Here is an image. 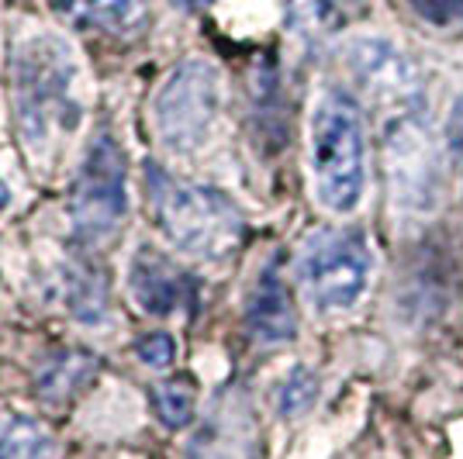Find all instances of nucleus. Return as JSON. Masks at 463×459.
I'll return each mask as SVG.
<instances>
[{
	"label": "nucleus",
	"instance_id": "nucleus-1",
	"mask_svg": "<svg viewBox=\"0 0 463 459\" xmlns=\"http://www.w3.org/2000/svg\"><path fill=\"white\" fill-rule=\"evenodd\" d=\"M77 62L56 35L24 42L14 56V111L24 149L45 155L56 138L80 125V104L73 97Z\"/></svg>",
	"mask_w": 463,
	"mask_h": 459
},
{
	"label": "nucleus",
	"instance_id": "nucleus-2",
	"mask_svg": "<svg viewBox=\"0 0 463 459\" xmlns=\"http://www.w3.org/2000/svg\"><path fill=\"white\" fill-rule=\"evenodd\" d=\"M311 173L315 193L328 211L349 214L367 187V145L356 104L326 94L311 115Z\"/></svg>",
	"mask_w": 463,
	"mask_h": 459
},
{
	"label": "nucleus",
	"instance_id": "nucleus-3",
	"mask_svg": "<svg viewBox=\"0 0 463 459\" xmlns=\"http://www.w3.org/2000/svg\"><path fill=\"white\" fill-rule=\"evenodd\" d=\"M149 197H153L159 229L187 256L218 259L242 242V214L214 187L176 183L159 166H153L149 170Z\"/></svg>",
	"mask_w": 463,
	"mask_h": 459
},
{
	"label": "nucleus",
	"instance_id": "nucleus-4",
	"mask_svg": "<svg viewBox=\"0 0 463 459\" xmlns=\"http://www.w3.org/2000/svg\"><path fill=\"white\" fill-rule=\"evenodd\" d=\"M218 104H222V83L212 62L204 59L180 62L159 87L153 104L159 142L170 153H194L212 132Z\"/></svg>",
	"mask_w": 463,
	"mask_h": 459
},
{
	"label": "nucleus",
	"instance_id": "nucleus-5",
	"mask_svg": "<svg viewBox=\"0 0 463 459\" xmlns=\"http://www.w3.org/2000/svg\"><path fill=\"white\" fill-rule=\"evenodd\" d=\"M73 225L83 239L100 242L115 235L118 225L128 214V163L125 149L115 142L111 132H100L87 145V155L80 163V173L70 193Z\"/></svg>",
	"mask_w": 463,
	"mask_h": 459
},
{
	"label": "nucleus",
	"instance_id": "nucleus-6",
	"mask_svg": "<svg viewBox=\"0 0 463 459\" xmlns=\"http://www.w3.org/2000/svg\"><path fill=\"white\" fill-rule=\"evenodd\" d=\"M298 273H301L308 301L318 311H346L367 290L370 249L353 231L326 229L305 242Z\"/></svg>",
	"mask_w": 463,
	"mask_h": 459
},
{
	"label": "nucleus",
	"instance_id": "nucleus-7",
	"mask_svg": "<svg viewBox=\"0 0 463 459\" xmlns=\"http://www.w3.org/2000/svg\"><path fill=\"white\" fill-rule=\"evenodd\" d=\"M391 191L408 208H425L436 191V149L419 121H402L387 135Z\"/></svg>",
	"mask_w": 463,
	"mask_h": 459
},
{
	"label": "nucleus",
	"instance_id": "nucleus-8",
	"mask_svg": "<svg viewBox=\"0 0 463 459\" xmlns=\"http://www.w3.org/2000/svg\"><path fill=\"white\" fill-rule=\"evenodd\" d=\"M346 66L356 83L370 97H381V100H415L422 90V77L415 62L384 39L349 42Z\"/></svg>",
	"mask_w": 463,
	"mask_h": 459
},
{
	"label": "nucleus",
	"instance_id": "nucleus-9",
	"mask_svg": "<svg viewBox=\"0 0 463 459\" xmlns=\"http://www.w3.org/2000/svg\"><path fill=\"white\" fill-rule=\"evenodd\" d=\"M128 290H132V301L146 314L163 318V314H174L187 304L191 276L184 269H176L170 256H163L153 246H142L132 259V269H128Z\"/></svg>",
	"mask_w": 463,
	"mask_h": 459
},
{
	"label": "nucleus",
	"instance_id": "nucleus-10",
	"mask_svg": "<svg viewBox=\"0 0 463 459\" xmlns=\"http://www.w3.org/2000/svg\"><path fill=\"white\" fill-rule=\"evenodd\" d=\"M246 328L256 342L263 345H288L298 339V311L290 287L280 280L277 267H270L250 294L246 304Z\"/></svg>",
	"mask_w": 463,
	"mask_h": 459
},
{
	"label": "nucleus",
	"instance_id": "nucleus-11",
	"mask_svg": "<svg viewBox=\"0 0 463 459\" xmlns=\"http://www.w3.org/2000/svg\"><path fill=\"white\" fill-rule=\"evenodd\" d=\"M187 459H256V432L246 407H218L204 428L194 436Z\"/></svg>",
	"mask_w": 463,
	"mask_h": 459
},
{
	"label": "nucleus",
	"instance_id": "nucleus-12",
	"mask_svg": "<svg viewBox=\"0 0 463 459\" xmlns=\"http://www.w3.org/2000/svg\"><path fill=\"white\" fill-rule=\"evenodd\" d=\"M59 18L77 28L128 32L146 18V0H49Z\"/></svg>",
	"mask_w": 463,
	"mask_h": 459
},
{
	"label": "nucleus",
	"instance_id": "nucleus-13",
	"mask_svg": "<svg viewBox=\"0 0 463 459\" xmlns=\"http://www.w3.org/2000/svg\"><path fill=\"white\" fill-rule=\"evenodd\" d=\"M97 373V360L87 352H59L52 363L45 366L39 377V394L45 401L62 404L70 401L77 390H83L90 377Z\"/></svg>",
	"mask_w": 463,
	"mask_h": 459
},
{
	"label": "nucleus",
	"instance_id": "nucleus-14",
	"mask_svg": "<svg viewBox=\"0 0 463 459\" xmlns=\"http://www.w3.org/2000/svg\"><path fill=\"white\" fill-rule=\"evenodd\" d=\"M0 459H59L56 439L35 418H14L0 432Z\"/></svg>",
	"mask_w": 463,
	"mask_h": 459
},
{
	"label": "nucleus",
	"instance_id": "nucleus-15",
	"mask_svg": "<svg viewBox=\"0 0 463 459\" xmlns=\"http://www.w3.org/2000/svg\"><path fill=\"white\" fill-rule=\"evenodd\" d=\"M153 411L166 428H184V425H191L194 411H197V387H194L191 377H170V380L156 383Z\"/></svg>",
	"mask_w": 463,
	"mask_h": 459
},
{
	"label": "nucleus",
	"instance_id": "nucleus-16",
	"mask_svg": "<svg viewBox=\"0 0 463 459\" xmlns=\"http://www.w3.org/2000/svg\"><path fill=\"white\" fill-rule=\"evenodd\" d=\"M315 398H318V377L311 373L308 366H298V370H290L288 380L280 383V390H277V411L284 418H298L315 404Z\"/></svg>",
	"mask_w": 463,
	"mask_h": 459
},
{
	"label": "nucleus",
	"instance_id": "nucleus-17",
	"mask_svg": "<svg viewBox=\"0 0 463 459\" xmlns=\"http://www.w3.org/2000/svg\"><path fill=\"white\" fill-rule=\"evenodd\" d=\"M136 352L146 366L166 370L176 356V342H174V335H166V332H149V335H142L136 342Z\"/></svg>",
	"mask_w": 463,
	"mask_h": 459
},
{
	"label": "nucleus",
	"instance_id": "nucleus-18",
	"mask_svg": "<svg viewBox=\"0 0 463 459\" xmlns=\"http://www.w3.org/2000/svg\"><path fill=\"white\" fill-rule=\"evenodd\" d=\"M411 4L432 24H457V21H463V0H411Z\"/></svg>",
	"mask_w": 463,
	"mask_h": 459
},
{
	"label": "nucleus",
	"instance_id": "nucleus-19",
	"mask_svg": "<svg viewBox=\"0 0 463 459\" xmlns=\"http://www.w3.org/2000/svg\"><path fill=\"white\" fill-rule=\"evenodd\" d=\"M446 145H449V153L457 155V163L463 166V94L453 100L449 117H446Z\"/></svg>",
	"mask_w": 463,
	"mask_h": 459
},
{
	"label": "nucleus",
	"instance_id": "nucleus-20",
	"mask_svg": "<svg viewBox=\"0 0 463 459\" xmlns=\"http://www.w3.org/2000/svg\"><path fill=\"white\" fill-rule=\"evenodd\" d=\"M176 4H180L184 11H204V7L212 4V0H176Z\"/></svg>",
	"mask_w": 463,
	"mask_h": 459
},
{
	"label": "nucleus",
	"instance_id": "nucleus-21",
	"mask_svg": "<svg viewBox=\"0 0 463 459\" xmlns=\"http://www.w3.org/2000/svg\"><path fill=\"white\" fill-rule=\"evenodd\" d=\"M7 201H11V193H7V187H4V180H0V211L7 208Z\"/></svg>",
	"mask_w": 463,
	"mask_h": 459
}]
</instances>
